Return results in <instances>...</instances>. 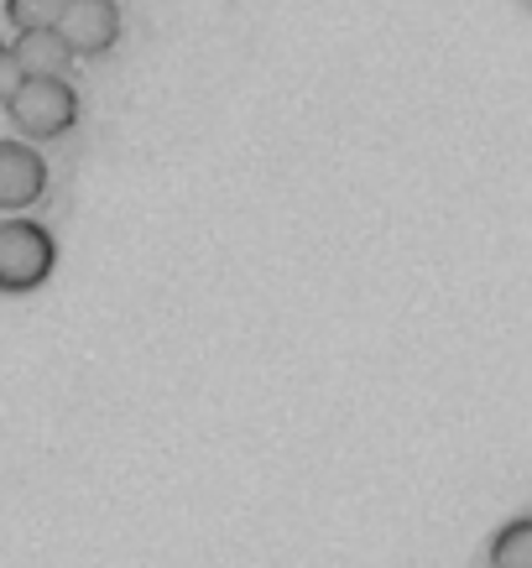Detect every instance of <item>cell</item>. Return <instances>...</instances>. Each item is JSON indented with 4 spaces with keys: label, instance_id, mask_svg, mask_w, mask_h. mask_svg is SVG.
<instances>
[{
    "label": "cell",
    "instance_id": "3957f363",
    "mask_svg": "<svg viewBox=\"0 0 532 568\" xmlns=\"http://www.w3.org/2000/svg\"><path fill=\"white\" fill-rule=\"evenodd\" d=\"M52 32L63 37L69 58H94V52H110L116 37H121V6L116 0H63V11L52 21Z\"/></svg>",
    "mask_w": 532,
    "mask_h": 568
},
{
    "label": "cell",
    "instance_id": "ba28073f",
    "mask_svg": "<svg viewBox=\"0 0 532 568\" xmlns=\"http://www.w3.org/2000/svg\"><path fill=\"white\" fill-rule=\"evenodd\" d=\"M17 84H21L17 52H11V48H6V42H0V104L11 100V94H17Z\"/></svg>",
    "mask_w": 532,
    "mask_h": 568
},
{
    "label": "cell",
    "instance_id": "6da1fadb",
    "mask_svg": "<svg viewBox=\"0 0 532 568\" xmlns=\"http://www.w3.org/2000/svg\"><path fill=\"white\" fill-rule=\"evenodd\" d=\"M58 261V245L32 220H0V293H32L42 287Z\"/></svg>",
    "mask_w": 532,
    "mask_h": 568
},
{
    "label": "cell",
    "instance_id": "7a4b0ae2",
    "mask_svg": "<svg viewBox=\"0 0 532 568\" xmlns=\"http://www.w3.org/2000/svg\"><path fill=\"white\" fill-rule=\"evenodd\" d=\"M6 110L21 136H63L79 121V94L63 79H21Z\"/></svg>",
    "mask_w": 532,
    "mask_h": 568
},
{
    "label": "cell",
    "instance_id": "8992f818",
    "mask_svg": "<svg viewBox=\"0 0 532 568\" xmlns=\"http://www.w3.org/2000/svg\"><path fill=\"white\" fill-rule=\"evenodd\" d=\"M491 568H532V521H506L491 542Z\"/></svg>",
    "mask_w": 532,
    "mask_h": 568
},
{
    "label": "cell",
    "instance_id": "52a82bcc",
    "mask_svg": "<svg viewBox=\"0 0 532 568\" xmlns=\"http://www.w3.org/2000/svg\"><path fill=\"white\" fill-rule=\"evenodd\" d=\"M63 11V0H6V17L17 32H48Z\"/></svg>",
    "mask_w": 532,
    "mask_h": 568
},
{
    "label": "cell",
    "instance_id": "5b68a950",
    "mask_svg": "<svg viewBox=\"0 0 532 568\" xmlns=\"http://www.w3.org/2000/svg\"><path fill=\"white\" fill-rule=\"evenodd\" d=\"M17 69L21 79H63V63H69V48L63 37L52 32H17Z\"/></svg>",
    "mask_w": 532,
    "mask_h": 568
},
{
    "label": "cell",
    "instance_id": "277c9868",
    "mask_svg": "<svg viewBox=\"0 0 532 568\" xmlns=\"http://www.w3.org/2000/svg\"><path fill=\"white\" fill-rule=\"evenodd\" d=\"M48 189V162L27 141H0V209H27Z\"/></svg>",
    "mask_w": 532,
    "mask_h": 568
}]
</instances>
